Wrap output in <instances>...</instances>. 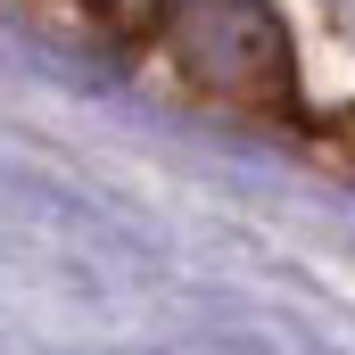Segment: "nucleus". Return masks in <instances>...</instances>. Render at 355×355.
Masks as SVG:
<instances>
[{
    "instance_id": "nucleus-1",
    "label": "nucleus",
    "mask_w": 355,
    "mask_h": 355,
    "mask_svg": "<svg viewBox=\"0 0 355 355\" xmlns=\"http://www.w3.org/2000/svg\"><path fill=\"white\" fill-rule=\"evenodd\" d=\"M157 50L190 91L223 107H248V116L297 107V50L272 0H157Z\"/></svg>"
},
{
    "instance_id": "nucleus-2",
    "label": "nucleus",
    "mask_w": 355,
    "mask_h": 355,
    "mask_svg": "<svg viewBox=\"0 0 355 355\" xmlns=\"http://www.w3.org/2000/svg\"><path fill=\"white\" fill-rule=\"evenodd\" d=\"M331 17H339V33H355V0H331Z\"/></svg>"
},
{
    "instance_id": "nucleus-3",
    "label": "nucleus",
    "mask_w": 355,
    "mask_h": 355,
    "mask_svg": "<svg viewBox=\"0 0 355 355\" xmlns=\"http://www.w3.org/2000/svg\"><path fill=\"white\" fill-rule=\"evenodd\" d=\"M25 8H75V0H25Z\"/></svg>"
},
{
    "instance_id": "nucleus-4",
    "label": "nucleus",
    "mask_w": 355,
    "mask_h": 355,
    "mask_svg": "<svg viewBox=\"0 0 355 355\" xmlns=\"http://www.w3.org/2000/svg\"><path fill=\"white\" fill-rule=\"evenodd\" d=\"M339 132H347V149H355V116H347V124H339Z\"/></svg>"
}]
</instances>
